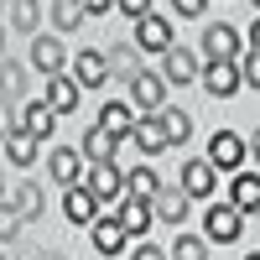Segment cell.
<instances>
[{"label": "cell", "mask_w": 260, "mask_h": 260, "mask_svg": "<svg viewBox=\"0 0 260 260\" xmlns=\"http://www.w3.org/2000/svg\"><path fill=\"white\" fill-rule=\"evenodd\" d=\"M83 187H89L94 198H99V208H104V203H115L120 192H130V182H125V172H120L115 161H94L89 172H83Z\"/></svg>", "instance_id": "obj_1"}, {"label": "cell", "mask_w": 260, "mask_h": 260, "mask_svg": "<svg viewBox=\"0 0 260 260\" xmlns=\"http://www.w3.org/2000/svg\"><path fill=\"white\" fill-rule=\"evenodd\" d=\"M240 83H245V68H240L234 57H224V62H208V68H203V89H208L213 99L240 94Z\"/></svg>", "instance_id": "obj_2"}, {"label": "cell", "mask_w": 260, "mask_h": 260, "mask_svg": "<svg viewBox=\"0 0 260 260\" xmlns=\"http://www.w3.org/2000/svg\"><path fill=\"white\" fill-rule=\"evenodd\" d=\"M125 89H130V104H136L141 115H161V110H167V78L141 73L136 83H125Z\"/></svg>", "instance_id": "obj_3"}, {"label": "cell", "mask_w": 260, "mask_h": 260, "mask_svg": "<svg viewBox=\"0 0 260 260\" xmlns=\"http://www.w3.org/2000/svg\"><path fill=\"white\" fill-rule=\"evenodd\" d=\"M240 203H219V208H208V219H203V229H208V240H219V245H234L240 240V229H245V219H240Z\"/></svg>", "instance_id": "obj_4"}, {"label": "cell", "mask_w": 260, "mask_h": 260, "mask_svg": "<svg viewBox=\"0 0 260 260\" xmlns=\"http://www.w3.org/2000/svg\"><path fill=\"white\" fill-rule=\"evenodd\" d=\"M136 47L141 52H172V21L167 16H141L136 21Z\"/></svg>", "instance_id": "obj_5"}, {"label": "cell", "mask_w": 260, "mask_h": 260, "mask_svg": "<svg viewBox=\"0 0 260 260\" xmlns=\"http://www.w3.org/2000/svg\"><path fill=\"white\" fill-rule=\"evenodd\" d=\"M89 240H94L99 255H120L130 234H125V224H120V213H115V219H110V213H99V219L89 224Z\"/></svg>", "instance_id": "obj_6"}, {"label": "cell", "mask_w": 260, "mask_h": 260, "mask_svg": "<svg viewBox=\"0 0 260 260\" xmlns=\"http://www.w3.org/2000/svg\"><path fill=\"white\" fill-rule=\"evenodd\" d=\"M62 219H68V224H94V219H99V198H94L83 182L68 187V192H62Z\"/></svg>", "instance_id": "obj_7"}, {"label": "cell", "mask_w": 260, "mask_h": 260, "mask_svg": "<svg viewBox=\"0 0 260 260\" xmlns=\"http://www.w3.org/2000/svg\"><path fill=\"white\" fill-rule=\"evenodd\" d=\"M187 203H192V192H187V187H161L156 198H151L156 219H161V224H177V229H182V219H187Z\"/></svg>", "instance_id": "obj_8"}, {"label": "cell", "mask_w": 260, "mask_h": 260, "mask_svg": "<svg viewBox=\"0 0 260 260\" xmlns=\"http://www.w3.org/2000/svg\"><path fill=\"white\" fill-rule=\"evenodd\" d=\"M208 161H213V167H224V172H234V167L245 161V141L234 136V130H219V136L208 141Z\"/></svg>", "instance_id": "obj_9"}, {"label": "cell", "mask_w": 260, "mask_h": 260, "mask_svg": "<svg viewBox=\"0 0 260 260\" xmlns=\"http://www.w3.org/2000/svg\"><path fill=\"white\" fill-rule=\"evenodd\" d=\"M78 89H83L78 78H62V73H52V78H47V94H42V99H47L57 115H73V110H78Z\"/></svg>", "instance_id": "obj_10"}, {"label": "cell", "mask_w": 260, "mask_h": 260, "mask_svg": "<svg viewBox=\"0 0 260 260\" xmlns=\"http://www.w3.org/2000/svg\"><path fill=\"white\" fill-rule=\"evenodd\" d=\"M167 57V83H177V89H182V83H192V78H203V68H198V57H192L187 47H172V52H161Z\"/></svg>", "instance_id": "obj_11"}, {"label": "cell", "mask_w": 260, "mask_h": 260, "mask_svg": "<svg viewBox=\"0 0 260 260\" xmlns=\"http://www.w3.org/2000/svg\"><path fill=\"white\" fill-rule=\"evenodd\" d=\"M136 146L146 151V156H161V151L172 146V141H167V125H161V115H141V120H136Z\"/></svg>", "instance_id": "obj_12"}, {"label": "cell", "mask_w": 260, "mask_h": 260, "mask_svg": "<svg viewBox=\"0 0 260 260\" xmlns=\"http://www.w3.org/2000/svg\"><path fill=\"white\" fill-rule=\"evenodd\" d=\"M203 52H208V62L234 57V52H240V31H234V26H208L203 31Z\"/></svg>", "instance_id": "obj_13"}, {"label": "cell", "mask_w": 260, "mask_h": 260, "mask_svg": "<svg viewBox=\"0 0 260 260\" xmlns=\"http://www.w3.org/2000/svg\"><path fill=\"white\" fill-rule=\"evenodd\" d=\"M73 78L83 83V89H99V83L110 78V57H104V52H78V62H73Z\"/></svg>", "instance_id": "obj_14"}, {"label": "cell", "mask_w": 260, "mask_h": 260, "mask_svg": "<svg viewBox=\"0 0 260 260\" xmlns=\"http://www.w3.org/2000/svg\"><path fill=\"white\" fill-rule=\"evenodd\" d=\"M151 219H156V208H151L146 198H130V203H120V224H125V234H136V240H146Z\"/></svg>", "instance_id": "obj_15"}, {"label": "cell", "mask_w": 260, "mask_h": 260, "mask_svg": "<svg viewBox=\"0 0 260 260\" xmlns=\"http://www.w3.org/2000/svg\"><path fill=\"white\" fill-rule=\"evenodd\" d=\"M52 115H57L52 104H47V99H37V104H26V110H21V130H26V136H37V141H42V136H52Z\"/></svg>", "instance_id": "obj_16"}, {"label": "cell", "mask_w": 260, "mask_h": 260, "mask_svg": "<svg viewBox=\"0 0 260 260\" xmlns=\"http://www.w3.org/2000/svg\"><path fill=\"white\" fill-rule=\"evenodd\" d=\"M213 172H219L213 161H187L182 167V187L192 192V198H208V192H213Z\"/></svg>", "instance_id": "obj_17"}, {"label": "cell", "mask_w": 260, "mask_h": 260, "mask_svg": "<svg viewBox=\"0 0 260 260\" xmlns=\"http://www.w3.org/2000/svg\"><path fill=\"white\" fill-rule=\"evenodd\" d=\"M115 141H120V136H110L104 125L83 130V156H89V161H115Z\"/></svg>", "instance_id": "obj_18"}, {"label": "cell", "mask_w": 260, "mask_h": 260, "mask_svg": "<svg viewBox=\"0 0 260 260\" xmlns=\"http://www.w3.org/2000/svg\"><path fill=\"white\" fill-rule=\"evenodd\" d=\"M47 167H52V177L62 187H78V177H83V172H78V151H68V146H57L52 156H47Z\"/></svg>", "instance_id": "obj_19"}, {"label": "cell", "mask_w": 260, "mask_h": 260, "mask_svg": "<svg viewBox=\"0 0 260 260\" xmlns=\"http://www.w3.org/2000/svg\"><path fill=\"white\" fill-rule=\"evenodd\" d=\"M104 57H110V73H120L125 83H136V78H141V68H136V42H115Z\"/></svg>", "instance_id": "obj_20"}, {"label": "cell", "mask_w": 260, "mask_h": 260, "mask_svg": "<svg viewBox=\"0 0 260 260\" xmlns=\"http://www.w3.org/2000/svg\"><path fill=\"white\" fill-rule=\"evenodd\" d=\"M31 62H37L47 78L62 73V47H57V37H37V42H31Z\"/></svg>", "instance_id": "obj_21"}, {"label": "cell", "mask_w": 260, "mask_h": 260, "mask_svg": "<svg viewBox=\"0 0 260 260\" xmlns=\"http://www.w3.org/2000/svg\"><path fill=\"white\" fill-rule=\"evenodd\" d=\"M83 16H89V11H83V0H52V26H57L62 37L78 31V26H83Z\"/></svg>", "instance_id": "obj_22"}, {"label": "cell", "mask_w": 260, "mask_h": 260, "mask_svg": "<svg viewBox=\"0 0 260 260\" xmlns=\"http://www.w3.org/2000/svg\"><path fill=\"white\" fill-rule=\"evenodd\" d=\"M99 125L110 130V136H136V115H130V104H104Z\"/></svg>", "instance_id": "obj_23"}, {"label": "cell", "mask_w": 260, "mask_h": 260, "mask_svg": "<svg viewBox=\"0 0 260 260\" xmlns=\"http://www.w3.org/2000/svg\"><path fill=\"white\" fill-rule=\"evenodd\" d=\"M31 156H37V136L11 130V136H6V161H11V167H31Z\"/></svg>", "instance_id": "obj_24"}, {"label": "cell", "mask_w": 260, "mask_h": 260, "mask_svg": "<svg viewBox=\"0 0 260 260\" xmlns=\"http://www.w3.org/2000/svg\"><path fill=\"white\" fill-rule=\"evenodd\" d=\"M11 208L21 213V219H37V213H42V187H37V182H21L16 198H11Z\"/></svg>", "instance_id": "obj_25"}, {"label": "cell", "mask_w": 260, "mask_h": 260, "mask_svg": "<svg viewBox=\"0 0 260 260\" xmlns=\"http://www.w3.org/2000/svg\"><path fill=\"white\" fill-rule=\"evenodd\" d=\"M125 182H130V198H156L161 192V182H156V172H146V167H136V172H125Z\"/></svg>", "instance_id": "obj_26"}, {"label": "cell", "mask_w": 260, "mask_h": 260, "mask_svg": "<svg viewBox=\"0 0 260 260\" xmlns=\"http://www.w3.org/2000/svg\"><path fill=\"white\" fill-rule=\"evenodd\" d=\"M234 203L240 208H260V177L255 172H240V177H234Z\"/></svg>", "instance_id": "obj_27"}, {"label": "cell", "mask_w": 260, "mask_h": 260, "mask_svg": "<svg viewBox=\"0 0 260 260\" xmlns=\"http://www.w3.org/2000/svg\"><path fill=\"white\" fill-rule=\"evenodd\" d=\"M161 125H167V141H172V146H182V141L192 136V120H187L182 110H161Z\"/></svg>", "instance_id": "obj_28"}, {"label": "cell", "mask_w": 260, "mask_h": 260, "mask_svg": "<svg viewBox=\"0 0 260 260\" xmlns=\"http://www.w3.org/2000/svg\"><path fill=\"white\" fill-rule=\"evenodd\" d=\"M172 260H208V245H203V240H192V234H177Z\"/></svg>", "instance_id": "obj_29"}, {"label": "cell", "mask_w": 260, "mask_h": 260, "mask_svg": "<svg viewBox=\"0 0 260 260\" xmlns=\"http://www.w3.org/2000/svg\"><path fill=\"white\" fill-rule=\"evenodd\" d=\"M6 6H11V26L16 31H31L37 26V6H31V0H6Z\"/></svg>", "instance_id": "obj_30"}, {"label": "cell", "mask_w": 260, "mask_h": 260, "mask_svg": "<svg viewBox=\"0 0 260 260\" xmlns=\"http://www.w3.org/2000/svg\"><path fill=\"white\" fill-rule=\"evenodd\" d=\"M130 260H172V250H156L151 240H141V245H136V255H130Z\"/></svg>", "instance_id": "obj_31"}, {"label": "cell", "mask_w": 260, "mask_h": 260, "mask_svg": "<svg viewBox=\"0 0 260 260\" xmlns=\"http://www.w3.org/2000/svg\"><path fill=\"white\" fill-rule=\"evenodd\" d=\"M115 6L130 16V21H141V16H151V0H115Z\"/></svg>", "instance_id": "obj_32"}, {"label": "cell", "mask_w": 260, "mask_h": 260, "mask_svg": "<svg viewBox=\"0 0 260 260\" xmlns=\"http://www.w3.org/2000/svg\"><path fill=\"white\" fill-rule=\"evenodd\" d=\"M240 68H245V83H250V89H260V52H250Z\"/></svg>", "instance_id": "obj_33"}, {"label": "cell", "mask_w": 260, "mask_h": 260, "mask_svg": "<svg viewBox=\"0 0 260 260\" xmlns=\"http://www.w3.org/2000/svg\"><path fill=\"white\" fill-rule=\"evenodd\" d=\"M172 6H177V16H198V11L208 6V0H172Z\"/></svg>", "instance_id": "obj_34"}, {"label": "cell", "mask_w": 260, "mask_h": 260, "mask_svg": "<svg viewBox=\"0 0 260 260\" xmlns=\"http://www.w3.org/2000/svg\"><path fill=\"white\" fill-rule=\"evenodd\" d=\"M83 11H89V16H104V11H115V0H83Z\"/></svg>", "instance_id": "obj_35"}, {"label": "cell", "mask_w": 260, "mask_h": 260, "mask_svg": "<svg viewBox=\"0 0 260 260\" xmlns=\"http://www.w3.org/2000/svg\"><path fill=\"white\" fill-rule=\"evenodd\" d=\"M250 52H260V21L250 26Z\"/></svg>", "instance_id": "obj_36"}, {"label": "cell", "mask_w": 260, "mask_h": 260, "mask_svg": "<svg viewBox=\"0 0 260 260\" xmlns=\"http://www.w3.org/2000/svg\"><path fill=\"white\" fill-rule=\"evenodd\" d=\"M250 156H255V161H260V130H255V141H250Z\"/></svg>", "instance_id": "obj_37"}, {"label": "cell", "mask_w": 260, "mask_h": 260, "mask_svg": "<svg viewBox=\"0 0 260 260\" xmlns=\"http://www.w3.org/2000/svg\"><path fill=\"white\" fill-rule=\"evenodd\" d=\"M245 260H260V255H245Z\"/></svg>", "instance_id": "obj_38"}, {"label": "cell", "mask_w": 260, "mask_h": 260, "mask_svg": "<svg viewBox=\"0 0 260 260\" xmlns=\"http://www.w3.org/2000/svg\"><path fill=\"white\" fill-rule=\"evenodd\" d=\"M255 6H260V0H255Z\"/></svg>", "instance_id": "obj_39"}, {"label": "cell", "mask_w": 260, "mask_h": 260, "mask_svg": "<svg viewBox=\"0 0 260 260\" xmlns=\"http://www.w3.org/2000/svg\"><path fill=\"white\" fill-rule=\"evenodd\" d=\"M255 213H260V208H255Z\"/></svg>", "instance_id": "obj_40"}]
</instances>
